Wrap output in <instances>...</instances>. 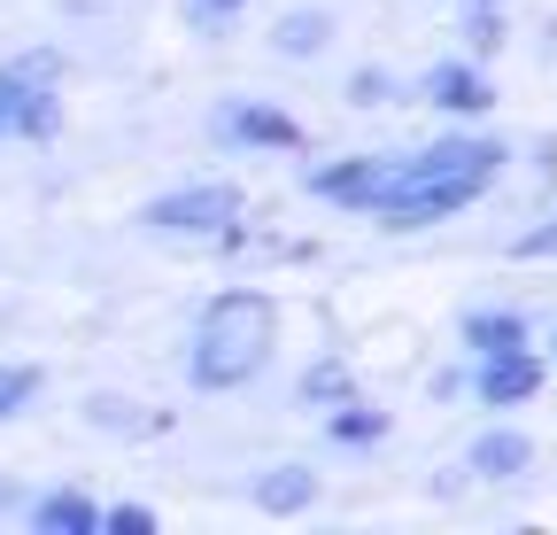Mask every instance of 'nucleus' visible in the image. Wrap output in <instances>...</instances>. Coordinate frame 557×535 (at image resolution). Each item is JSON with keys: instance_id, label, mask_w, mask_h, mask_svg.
I'll return each instance as SVG.
<instances>
[{"instance_id": "2eb2a0df", "label": "nucleus", "mask_w": 557, "mask_h": 535, "mask_svg": "<svg viewBox=\"0 0 557 535\" xmlns=\"http://www.w3.org/2000/svg\"><path fill=\"white\" fill-rule=\"evenodd\" d=\"M387 435H395V420H387L380 404H364V396H348V404L325 412V442H333V450H380Z\"/></svg>"}, {"instance_id": "5701e85b", "label": "nucleus", "mask_w": 557, "mask_h": 535, "mask_svg": "<svg viewBox=\"0 0 557 535\" xmlns=\"http://www.w3.org/2000/svg\"><path fill=\"white\" fill-rule=\"evenodd\" d=\"M426 396H434V404H457V396H472V365H442V373H426Z\"/></svg>"}, {"instance_id": "f257e3e1", "label": "nucleus", "mask_w": 557, "mask_h": 535, "mask_svg": "<svg viewBox=\"0 0 557 535\" xmlns=\"http://www.w3.org/2000/svg\"><path fill=\"white\" fill-rule=\"evenodd\" d=\"M504 171H511V141H504V132H442V141H426V148L403 156V179H395L387 203L372 210V226L380 233L449 226L472 203H487Z\"/></svg>"}, {"instance_id": "4468645a", "label": "nucleus", "mask_w": 557, "mask_h": 535, "mask_svg": "<svg viewBox=\"0 0 557 535\" xmlns=\"http://www.w3.org/2000/svg\"><path fill=\"white\" fill-rule=\"evenodd\" d=\"M256 512H271V520H295V512H310L318 504V474L310 465H271V474H256Z\"/></svg>"}, {"instance_id": "39448f33", "label": "nucleus", "mask_w": 557, "mask_h": 535, "mask_svg": "<svg viewBox=\"0 0 557 535\" xmlns=\"http://www.w3.org/2000/svg\"><path fill=\"white\" fill-rule=\"evenodd\" d=\"M403 156L410 148H372V156H333V163H302V194L325 210H348V218H372L395 179H403Z\"/></svg>"}, {"instance_id": "393cba45", "label": "nucleus", "mask_w": 557, "mask_h": 535, "mask_svg": "<svg viewBox=\"0 0 557 535\" xmlns=\"http://www.w3.org/2000/svg\"><path fill=\"white\" fill-rule=\"evenodd\" d=\"M24 504H32V497H24V489H16L9 474H0V512H24Z\"/></svg>"}, {"instance_id": "b1692460", "label": "nucleus", "mask_w": 557, "mask_h": 535, "mask_svg": "<svg viewBox=\"0 0 557 535\" xmlns=\"http://www.w3.org/2000/svg\"><path fill=\"white\" fill-rule=\"evenodd\" d=\"M465 482H472V465H442L426 489H434V497H465Z\"/></svg>"}, {"instance_id": "bb28decb", "label": "nucleus", "mask_w": 557, "mask_h": 535, "mask_svg": "<svg viewBox=\"0 0 557 535\" xmlns=\"http://www.w3.org/2000/svg\"><path fill=\"white\" fill-rule=\"evenodd\" d=\"M449 9H511V0H449Z\"/></svg>"}, {"instance_id": "f3484780", "label": "nucleus", "mask_w": 557, "mask_h": 535, "mask_svg": "<svg viewBox=\"0 0 557 535\" xmlns=\"http://www.w3.org/2000/svg\"><path fill=\"white\" fill-rule=\"evenodd\" d=\"M341 101H348V109H403V78L380 71V62H364V71H348Z\"/></svg>"}, {"instance_id": "1a4fd4ad", "label": "nucleus", "mask_w": 557, "mask_h": 535, "mask_svg": "<svg viewBox=\"0 0 557 535\" xmlns=\"http://www.w3.org/2000/svg\"><path fill=\"white\" fill-rule=\"evenodd\" d=\"M465 465H472V482L511 489V482H527V474H534V442H527L519 427H480V435H472V450H465Z\"/></svg>"}, {"instance_id": "4be33fe9", "label": "nucleus", "mask_w": 557, "mask_h": 535, "mask_svg": "<svg viewBox=\"0 0 557 535\" xmlns=\"http://www.w3.org/2000/svg\"><path fill=\"white\" fill-rule=\"evenodd\" d=\"M101 535H156V512L148 504H109L101 512Z\"/></svg>"}, {"instance_id": "dca6fc26", "label": "nucleus", "mask_w": 557, "mask_h": 535, "mask_svg": "<svg viewBox=\"0 0 557 535\" xmlns=\"http://www.w3.org/2000/svg\"><path fill=\"white\" fill-rule=\"evenodd\" d=\"M357 396V373H348V357H318L302 380H295V404L302 412H333V404H348Z\"/></svg>"}, {"instance_id": "0eeeda50", "label": "nucleus", "mask_w": 557, "mask_h": 535, "mask_svg": "<svg viewBox=\"0 0 557 535\" xmlns=\"http://www.w3.org/2000/svg\"><path fill=\"white\" fill-rule=\"evenodd\" d=\"M549 380V357L542 350H504V357H472V404L480 412H519L534 404Z\"/></svg>"}, {"instance_id": "9b49d317", "label": "nucleus", "mask_w": 557, "mask_h": 535, "mask_svg": "<svg viewBox=\"0 0 557 535\" xmlns=\"http://www.w3.org/2000/svg\"><path fill=\"white\" fill-rule=\"evenodd\" d=\"M86 427H94V435H124V442H148V435H163V427H171V412H148L139 396L101 388V396H86Z\"/></svg>"}, {"instance_id": "6e6552de", "label": "nucleus", "mask_w": 557, "mask_h": 535, "mask_svg": "<svg viewBox=\"0 0 557 535\" xmlns=\"http://www.w3.org/2000/svg\"><path fill=\"white\" fill-rule=\"evenodd\" d=\"M418 101H434L442 117H480V109H496V78H487V62H472V54H442V62H426V78H418Z\"/></svg>"}, {"instance_id": "ddd939ff", "label": "nucleus", "mask_w": 557, "mask_h": 535, "mask_svg": "<svg viewBox=\"0 0 557 535\" xmlns=\"http://www.w3.org/2000/svg\"><path fill=\"white\" fill-rule=\"evenodd\" d=\"M333 47V9H287L271 24V54L278 62H318Z\"/></svg>"}, {"instance_id": "f8f14e48", "label": "nucleus", "mask_w": 557, "mask_h": 535, "mask_svg": "<svg viewBox=\"0 0 557 535\" xmlns=\"http://www.w3.org/2000/svg\"><path fill=\"white\" fill-rule=\"evenodd\" d=\"M101 512H109V504H94L86 489H47V497L24 504V520H32L39 535H101Z\"/></svg>"}, {"instance_id": "6ab92c4d", "label": "nucleus", "mask_w": 557, "mask_h": 535, "mask_svg": "<svg viewBox=\"0 0 557 535\" xmlns=\"http://www.w3.org/2000/svg\"><path fill=\"white\" fill-rule=\"evenodd\" d=\"M457 39H465L472 62H496L504 39H511V16H504V9H465V32H457Z\"/></svg>"}, {"instance_id": "a878e982", "label": "nucleus", "mask_w": 557, "mask_h": 535, "mask_svg": "<svg viewBox=\"0 0 557 535\" xmlns=\"http://www.w3.org/2000/svg\"><path fill=\"white\" fill-rule=\"evenodd\" d=\"M62 9H70V16H101V9H109V0H62Z\"/></svg>"}, {"instance_id": "412c9836", "label": "nucleus", "mask_w": 557, "mask_h": 535, "mask_svg": "<svg viewBox=\"0 0 557 535\" xmlns=\"http://www.w3.org/2000/svg\"><path fill=\"white\" fill-rule=\"evenodd\" d=\"M511 256L519 264H557V203L527 218V233H511Z\"/></svg>"}, {"instance_id": "a211bd4d", "label": "nucleus", "mask_w": 557, "mask_h": 535, "mask_svg": "<svg viewBox=\"0 0 557 535\" xmlns=\"http://www.w3.org/2000/svg\"><path fill=\"white\" fill-rule=\"evenodd\" d=\"M39 388H47V373H39V365H24V357H9V365H0V427H9V420H24V412L39 404Z\"/></svg>"}, {"instance_id": "7ed1b4c3", "label": "nucleus", "mask_w": 557, "mask_h": 535, "mask_svg": "<svg viewBox=\"0 0 557 535\" xmlns=\"http://www.w3.org/2000/svg\"><path fill=\"white\" fill-rule=\"evenodd\" d=\"M240 218H248V194L233 179H186V186L156 194V203L139 210V233L148 241H186V248H218Z\"/></svg>"}, {"instance_id": "9d476101", "label": "nucleus", "mask_w": 557, "mask_h": 535, "mask_svg": "<svg viewBox=\"0 0 557 535\" xmlns=\"http://www.w3.org/2000/svg\"><path fill=\"white\" fill-rule=\"evenodd\" d=\"M527 311H511V303H480V311H465L457 318V342H465V357H504V350H534L527 342Z\"/></svg>"}, {"instance_id": "423d86ee", "label": "nucleus", "mask_w": 557, "mask_h": 535, "mask_svg": "<svg viewBox=\"0 0 557 535\" xmlns=\"http://www.w3.org/2000/svg\"><path fill=\"white\" fill-rule=\"evenodd\" d=\"M209 148H225V156H295L302 124L263 94H225L209 109Z\"/></svg>"}, {"instance_id": "f03ea898", "label": "nucleus", "mask_w": 557, "mask_h": 535, "mask_svg": "<svg viewBox=\"0 0 557 535\" xmlns=\"http://www.w3.org/2000/svg\"><path fill=\"white\" fill-rule=\"evenodd\" d=\"M271 350H278V303L263 288H218L194 311V333H186V388L233 396L271 373Z\"/></svg>"}, {"instance_id": "20e7f679", "label": "nucleus", "mask_w": 557, "mask_h": 535, "mask_svg": "<svg viewBox=\"0 0 557 535\" xmlns=\"http://www.w3.org/2000/svg\"><path fill=\"white\" fill-rule=\"evenodd\" d=\"M62 47H24L0 62V148L9 141H54L62 124Z\"/></svg>"}, {"instance_id": "cd10ccee", "label": "nucleus", "mask_w": 557, "mask_h": 535, "mask_svg": "<svg viewBox=\"0 0 557 535\" xmlns=\"http://www.w3.org/2000/svg\"><path fill=\"white\" fill-rule=\"evenodd\" d=\"M549 373H557V333H549Z\"/></svg>"}, {"instance_id": "aec40b11", "label": "nucleus", "mask_w": 557, "mask_h": 535, "mask_svg": "<svg viewBox=\"0 0 557 535\" xmlns=\"http://www.w3.org/2000/svg\"><path fill=\"white\" fill-rule=\"evenodd\" d=\"M178 16H186L201 39H225V32L248 16V0H178Z\"/></svg>"}]
</instances>
